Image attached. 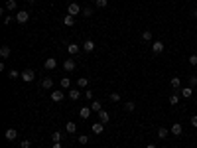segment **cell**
<instances>
[{"instance_id":"1","label":"cell","mask_w":197,"mask_h":148,"mask_svg":"<svg viewBox=\"0 0 197 148\" xmlns=\"http://www.w3.org/2000/svg\"><path fill=\"white\" fill-rule=\"evenodd\" d=\"M30 20V12L28 10H20V12H16V22L18 24H26Z\"/></svg>"},{"instance_id":"2","label":"cell","mask_w":197,"mask_h":148,"mask_svg":"<svg viewBox=\"0 0 197 148\" xmlns=\"http://www.w3.org/2000/svg\"><path fill=\"white\" fill-rule=\"evenodd\" d=\"M81 12H83V8L79 6L77 2H71V4L67 6V14H69V16H77V14H81Z\"/></svg>"},{"instance_id":"3","label":"cell","mask_w":197,"mask_h":148,"mask_svg":"<svg viewBox=\"0 0 197 148\" xmlns=\"http://www.w3.org/2000/svg\"><path fill=\"white\" fill-rule=\"evenodd\" d=\"M164 47H166V46H164V41L156 40V41L152 44V54H154V55H160V54L164 51Z\"/></svg>"},{"instance_id":"4","label":"cell","mask_w":197,"mask_h":148,"mask_svg":"<svg viewBox=\"0 0 197 148\" xmlns=\"http://www.w3.org/2000/svg\"><path fill=\"white\" fill-rule=\"evenodd\" d=\"M44 67H45L47 71L55 69V67H57V59H55V57H47V59L44 61Z\"/></svg>"},{"instance_id":"5","label":"cell","mask_w":197,"mask_h":148,"mask_svg":"<svg viewBox=\"0 0 197 148\" xmlns=\"http://www.w3.org/2000/svg\"><path fill=\"white\" fill-rule=\"evenodd\" d=\"M4 138L10 140V142H14L16 138H18V130H16V128H8L6 133H4Z\"/></svg>"},{"instance_id":"6","label":"cell","mask_w":197,"mask_h":148,"mask_svg":"<svg viewBox=\"0 0 197 148\" xmlns=\"http://www.w3.org/2000/svg\"><path fill=\"white\" fill-rule=\"evenodd\" d=\"M34 77H36V73H34V69H24V71H22V79H24L26 83L34 81Z\"/></svg>"},{"instance_id":"7","label":"cell","mask_w":197,"mask_h":148,"mask_svg":"<svg viewBox=\"0 0 197 148\" xmlns=\"http://www.w3.org/2000/svg\"><path fill=\"white\" fill-rule=\"evenodd\" d=\"M193 93H195V89H193V87H182V89H179V95H182L183 99H189Z\"/></svg>"},{"instance_id":"8","label":"cell","mask_w":197,"mask_h":148,"mask_svg":"<svg viewBox=\"0 0 197 148\" xmlns=\"http://www.w3.org/2000/svg\"><path fill=\"white\" fill-rule=\"evenodd\" d=\"M169 87L175 89V91H179V89H182V79H179V77H172V79H169Z\"/></svg>"},{"instance_id":"9","label":"cell","mask_w":197,"mask_h":148,"mask_svg":"<svg viewBox=\"0 0 197 148\" xmlns=\"http://www.w3.org/2000/svg\"><path fill=\"white\" fill-rule=\"evenodd\" d=\"M91 130H93V134H101L105 130V123H93L91 124Z\"/></svg>"},{"instance_id":"10","label":"cell","mask_w":197,"mask_h":148,"mask_svg":"<svg viewBox=\"0 0 197 148\" xmlns=\"http://www.w3.org/2000/svg\"><path fill=\"white\" fill-rule=\"evenodd\" d=\"M169 133H172L173 136H179V134H182V133H183V128H182V124H179V123H173V124H172V128H169Z\"/></svg>"},{"instance_id":"11","label":"cell","mask_w":197,"mask_h":148,"mask_svg":"<svg viewBox=\"0 0 197 148\" xmlns=\"http://www.w3.org/2000/svg\"><path fill=\"white\" fill-rule=\"evenodd\" d=\"M51 101L53 103H61L63 101V91H51Z\"/></svg>"},{"instance_id":"12","label":"cell","mask_w":197,"mask_h":148,"mask_svg":"<svg viewBox=\"0 0 197 148\" xmlns=\"http://www.w3.org/2000/svg\"><path fill=\"white\" fill-rule=\"evenodd\" d=\"M63 69H65V71H73V69H75V59H65V61H63Z\"/></svg>"},{"instance_id":"13","label":"cell","mask_w":197,"mask_h":148,"mask_svg":"<svg viewBox=\"0 0 197 148\" xmlns=\"http://www.w3.org/2000/svg\"><path fill=\"white\" fill-rule=\"evenodd\" d=\"M83 50L87 51V54H91V51L95 50V41H93V40H87V41H83Z\"/></svg>"},{"instance_id":"14","label":"cell","mask_w":197,"mask_h":148,"mask_svg":"<svg viewBox=\"0 0 197 148\" xmlns=\"http://www.w3.org/2000/svg\"><path fill=\"white\" fill-rule=\"evenodd\" d=\"M99 120H101V123H105V124H106V123L110 120V115L106 113L105 109H103V111H99Z\"/></svg>"},{"instance_id":"15","label":"cell","mask_w":197,"mask_h":148,"mask_svg":"<svg viewBox=\"0 0 197 148\" xmlns=\"http://www.w3.org/2000/svg\"><path fill=\"white\" fill-rule=\"evenodd\" d=\"M10 54H12V50H10L8 46H2V47H0V57H2V59L10 57Z\"/></svg>"},{"instance_id":"16","label":"cell","mask_w":197,"mask_h":148,"mask_svg":"<svg viewBox=\"0 0 197 148\" xmlns=\"http://www.w3.org/2000/svg\"><path fill=\"white\" fill-rule=\"evenodd\" d=\"M91 107H83L81 111H79V117H81V119H89V117H91Z\"/></svg>"},{"instance_id":"17","label":"cell","mask_w":197,"mask_h":148,"mask_svg":"<svg viewBox=\"0 0 197 148\" xmlns=\"http://www.w3.org/2000/svg\"><path fill=\"white\" fill-rule=\"evenodd\" d=\"M79 50H81V47H79L77 44H69V46H67L69 55H77V54H79Z\"/></svg>"},{"instance_id":"18","label":"cell","mask_w":197,"mask_h":148,"mask_svg":"<svg viewBox=\"0 0 197 148\" xmlns=\"http://www.w3.org/2000/svg\"><path fill=\"white\" fill-rule=\"evenodd\" d=\"M51 87H53V81H51L49 77H44V79H41V89H51Z\"/></svg>"},{"instance_id":"19","label":"cell","mask_w":197,"mask_h":148,"mask_svg":"<svg viewBox=\"0 0 197 148\" xmlns=\"http://www.w3.org/2000/svg\"><path fill=\"white\" fill-rule=\"evenodd\" d=\"M51 140H53V142H61V140H63V133H61V130L51 133Z\"/></svg>"},{"instance_id":"20","label":"cell","mask_w":197,"mask_h":148,"mask_svg":"<svg viewBox=\"0 0 197 148\" xmlns=\"http://www.w3.org/2000/svg\"><path fill=\"white\" fill-rule=\"evenodd\" d=\"M65 130H67L69 134H75V133H77V124H75V123H67V124H65Z\"/></svg>"},{"instance_id":"21","label":"cell","mask_w":197,"mask_h":148,"mask_svg":"<svg viewBox=\"0 0 197 148\" xmlns=\"http://www.w3.org/2000/svg\"><path fill=\"white\" fill-rule=\"evenodd\" d=\"M79 97H81V91H77V89H73V91H69V99H71V101H77Z\"/></svg>"},{"instance_id":"22","label":"cell","mask_w":197,"mask_h":148,"mask_svg":"<svg viewBox=\"0 0 197 148\" xmlns=\"http://www.w3.org/2000/svg\"><path fill=\"white\" fill-rule=\"evenodd\" d=\"M63 24H65V26H73V24H75V16H65V18H63Z\"/></svg>"},{"instance_id":"23","label":"cell","mask_w":197,"mask_h":148,"mask_svg":"<svg viewBox=\"0 0 197 148\" xmlns=\"http://www.w3.org/2000/svg\"><path fill=\"white\" fill-rule=\"evenodd\" d=\"M168 134H169L168 128H164V126H160V128H158V138H166Z\"/></svg>"},{"instance_id":"24","label":"cell","mask_w":197,"mask_h":148,"mask_svg":"<svg viewBox=\"0 0 197 148\" xmlns=\"http://www.w3.org/2000/svg\"><path fill=\"white\" fill-rule=\"evenodd\" d=\"M59 85H61L63 89H69V87H71V79H69V77H63L61 81H59Z\"/></svg>"},{"instance_id":"25","label":"cell","mask_w":197,"mask_h":148,"mask_svg":"<svg viewBox=\"0 0 197 148\" xmlns=\"http://www.w3.org/2000/svg\"><path fill=\"white\" fill-rule=\"evenodd\" d=\"M16 8H18V2H16V0H8L6 2V10L12 12V10H16Z\"/></svg>"},{"instance_id":"26","label":"cell","mask_w":197,"mask_h":148,"mask_svg":"<svg viewBox=\"0 0 197 148\" xmlns=\"http://www.w3.org/2000/svg\"><path fill=\"white\" fill-rule=\"evenodd\" d=\"M91 109L95 111V113H99V111H103V105H101V101H93L91 103Z\"/></svg>"},{"instance_id":"27","label":"cell","mask_w":197,"mask_h":148,"mask_svg":"<svg viewBox=\"0 0 197 148\" xmlns=\"http://www.w3.org/2000/svg\"><path fill=\"white\" fill-rule=\"evenodd\" d=\"M179 103V95H169V105H172V107H175V105H178Z\"/></svg>"},{"instance_id":"28","label":"cell","mask_w":197,"mask_h":148,"mask_svg":"<svg viewBox=\"0 0 197 148\" xmlns=\"http://www.w3.org/2000/svg\"><path fill=\"white\" fill-rule=\"evenodd\" d=\"M142 40H144V41H152V32L144 30V32H142Z\"/></svg>"},{"instance_id":"29","label":"cell","mask_w":197,"mask_h":148,"mask_svg":"<svg viewBox=\"0 0 197 148\" xmlns=\"http://www.w3.org/2000/svg\"><path fill=\"white\" fill-rule=\"evenodd\" d=\"M134 109H136V105L132 103V101H126V103H124V111H128V113H132Z\"/></svg>"},{"instance_id":"30","label":"cell","mask_w":197,"mask_h":148,"mask_svg":"<svg viewBox=\"0 0 197 148\" xmlns=\"http://www.w3.org/2000/svg\"><path fill=\"white\" fill-rule=\"evenodd\" d=\"M77 85L81 87V89H85V87L89 85V79H87V77H81V79H79V81H77Z\"/></svg>"},{"instance_id":"31","label":"cell","mask_w":197,"mask_h":148,"mask_svg":"<svg viewBox=\"0 0 197 148\" xmlns=\"http://www.w3.org/2000/svg\"><path fill=\"white\" fill-rule=\"evenodd\" d=\"M8 77H10V79H18V77H22V73H18L16 69H10V71H8Z\"/></svg>"},{"instance_id":"32","label":"cell","mask_w":197,"mask_h":148,"mask_svg":"<svg viewBox=\"0 0 197 148\" xmlns=\"http://www.w3.org/2000/svg\"><path fill=\"white\" fill-rule=\"evenodd\" d=\"M85 18H91V14H93V10H91V6H85L83 8V12H81Z\"/></svg>"},{"instance_id":"33","label":"cell","mask_w":197,"mask_h":148,"mask_svg":"<svg viewBox=\"0 0 197 148\" xmlns=\"http://www.w3.org/2000/svg\"><path fill=\"white\" fill-rule=\"evenodd\" d=\"M77 140H79V144H87V142H89V136H87V134H79Z\"/></svg>"},{"instance_id":"34","label":"cell","mask_w":197,"mask_h":148,"mask_svg":"<svg viewBox=\"0 0 197 148\" xmlns=\"http://www.w3.org/2000/svg\"><path fill=\"white\" fill-rule=\"evenodd\" d=\"M189 87H197V75H189Z\"/></svg>"},{"instance_id":"35","label":"cell","mask_w":197,"mask_h":148,"mask_svg":"<svg viewBox=\"0 0 197 148\" xmlns=\"http://www.w3.org/2000/svg\"><path fill=\"white\" fill-rule=\"evenodd\" d=\"M110 101H113V103H118V101H120V95H118V93H110Z\"/></svg>"},{"instance_id":"36","label":"cell","mask_w":197,"mask_h":148,"mask_svg":"<svg viewBox=\"0 0 197 148\" xmlns=\"http://www.w3.org/2000/svg\"><path fill=\"white\" fill-rule=\"evenodd\" d=\"M20 148H32V142L30 140H22L20 142Z\"/></svg>"},{"instance_id":"37","label":"cell","mask_w":197,"mask_h":148,"mask_svg":"<svg viewBox=\"0 0 197 148\" xmlns=\"http://www.w3.org/2000/svg\"><path fill=\"white\" fill-rule=\"evenodd\" d=\"M189 63H191V65H197V54H191L189 55Z\"/></svg>"},{"instance_id":"38","label":"cell","mask_w":197,"mask_h":148,"mask_svg":"<svg viewBox=\"0 0 197 148\" xmlns=\"http://www.w3.org/2000/svg\"><path fill=\"white\" fill-rule=\"evenodd\" d=\"M95 6H97V8H105V6H106V0H97V2H95Z\"/></svg>"},{"instance_id":"39","label":"cell","mask_w":197,"mask_h":148,"mask_svg":"<svg viewBox=\"0 0 197 148\" xmlns=\"http://www.w3.org/2000/svg\"><path fill=\"white\" fill-rule=\"evenodd\" d=\"M191 126H195V128H197V115L191 117Z\"/></svg>"},{"instance_id":"40","label":"cell","mask_w":197,"mask_h":148,"mask_svg":"<svg viewBox=\"0 0 197 148\" xmlns=\"http://www.w3.org/2000/svg\"><path fill=\"white\" fill-rule=\"evenodd\" d=\"M85 97H87L89 101H91V99H93V91H85Z\"/></svg>"},{"instance_id":"41","label":"cell","mask_w":197,"mask_h":148,"mask_svg":"<svg viewBox=\"0 0 197 148\" xmlns=\"http://www.w3.org/2000/svg\"><path fill=\"white\" fill-rule=\"evenodd\" d=\"M10 22H12V16H6V18H4V24H6V26H8Z\"/></svg>"},{"instance_id":"42","label":"cell","mask_w":197,"mask_h":148,"mask_svg":"<svg viewBox=\"0 0 197 148\" xmlns=\"http://www.w3.org/2000/svg\"><path fill=\"white\" fill-rule=\"evenodd\" d=\"M51 148H63V146H61V142H53V146H51Z\"/></svg>"},{"instance_id":"43","label":"cell","mask_w":197,"mask_h":148,"mask_svg":"<svg viewBox=\"0 0 197 148\" xmlns=\"http://www.w3.org/2000/svg\"><path fill=\"white\" fill-rule=\"evenodd\" d=\"M146 148H158V146H156V144H148Z\"/></svg>"},{"instance_id":"44","label":"cell","mask_w":197,"mask_h":148,"mask_svg":"<svg viewBox=\"0 0 197 148\" xmlns=\"http://www.w3.org/2000/svg\"><path fill=\"white\" fill-rule=\"evenodd\" d=\"M193 18H195V20H197V8H195V10H193Z\"/></svg>"},{"instance_id":"45","label":"cell","mask_w":197,"mask_h":148,"mask_svg":"<svg viewBox=\"0 0 197 148\" xmlns=\"http://www.w3.org/2000/svg\"><path fill=\"white\" fill-rule=\"evenodd\" d=\"M28 2H36V0H28Z\"/></svg>"},{"instance_id":"46","label":"cell","mask_w":197,"mask_h":148,"mask_svg":"<svg viewBox=\"0 0 197 148\" xmlns=\"http://www.w3.org/2000/svg\"><path fill=\"white\" fill-rule=\"evenodd\" d=\"M195 95H197V87H195Z\"/></svg>"},{"instance_id":"47","label":"cell","mask_w":197,"mask_h":148,"mask_svg":"<svg viewBox=\"0 0 197 148\" xmlns=\"http://www.w3.org/2000/svg\"><path fill=\"white\" fill-rule=\"evenodd\" d=\"M114 148H120V146H114Z\"/></svg>"},{"instance_id":"48","label":"cell","mask_w":197,"mask_h":148,"mask_svg":"<svg viewBox=\"0 0 197 148\" xmlns=\"http://www.w3.org/2000/svg\"><path fill=\"white\" fill-rule=\"evenodd\" d=\"M164 148H166V146H164Z\"/></svg>"}]
</instances>
